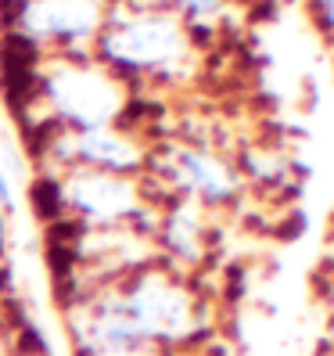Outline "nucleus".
Here are the masks:
<instances>
[{"instance_id": "obj_1", "label": "nucleus", "mask_w": 334, "mask_h": 356, "mask_svg": "<svg viewBox=\"0 0 334 356\" xmlns=\"http://www.w3.org/2000/svg\"><path fill=\"white\" fill-rule=\"evenodd\" d=\"M122 313L130 317L140 339H183L194 327V302L191 296L162 274L140 277L126 296L119 299Z\"/></svg>"}, {"instance_id": "obj_8", "label": "nucleus", "mask_w": 334, "mask_h": 356, "mask_svg": "<svg viewBox=\"0 0 334 356\" xmlns=\"http://www.w3.org/2000/svg\"><path fill=\"white\" fill-rule=\"evenodd\" d=\"M169 241H173V248L180 256H194L198 252V227L191 223V216H173Z\"/></svg>"}, {"instance_id": "obj_9", "label": "nucleus", "mask_w": 334, "mask_h": 356, "mask_svg": "<svg viewBox=\"0 0 334 356\" xmlns=\"http://www.w3.org/2000/svg\"><path fill=\"white\" fill-rule=\"evenodd\" d=\"M183 4L194 11H208V8H216V0H183Z\"/></svg>"}, {"instance_id": "obj_7", "label": "nucleus", "mask_w": 334, "mask_h": 356, "mask_svg": "<svg viewBox=\"0 0 334 356\" xmlns=\"http://www.w3.org/2000/svg\"><path fill=\"white\" fill-rule=\"evenodd\" d=\"M79 155L94 162V165H104V170H130V165H137L140 152L133 148L130 140H122L119 134H108V130H87L79 137Z\"/></svg>"}, {"instance_id": "obj_5", "label": "nucleus", "mask_w": 334, "mask_h": 356, "mask_svg": "<svg viewBox=\"0 0 334 356\" xmlns=\"http://www.w3.org/2000/svg\"><path fill=\"white\" fill-rule=\"evenodd\" d=\"M69 202L94 220H115L133 209V187L119 177L87 173L69 184Z\"/></svg>"}, {"instance_id": "obj_6", "label": "nucleus", "mask_w": 334, "mask_h": 356, "mask_svg": "<svg viewBox=\"0 0 334 356\" xmlns=\"http://www.w3.org/2000/svg\"><path fill=\"white\" fill-rule=\"evenodd\" d=\"M176 180L191 191L205 195V198H226L231 195V173L223 170L216 159L208 155H194V152H183L176 155Z\"/></svg>"}, {"instance_id": "obj_2", "label": "nucleus", "mask_w": 334, "mask_h": 356, "mask_svg": "<svg viewBox=\"0 0 334 356\" xmlns=\"http://www.w3.org/2000/svg\"><path fill=\"white\" fill-rule=\"evenodd\" d=\"M51 97L69 119L83 122L87 130H101L119 108V90L112 79L90 69H69L51 79Z\"/></svg>"}, {"instance_id": "obj_4", "label": "nucleus", "mask_w": 334, "mask_h": 356, "mask_svg": "<svg viewBox=\"0 0 334 356\" xmlns=\"http://www.w3.org/2000/svg\"><path fill=\"white\" fill-rule=\"evenodd\" d=\"M94 26V0H29L22 11V29L33 36H83Z\"/></svg>"}, {"instance_id": "obj_3", "label": "nucleus", "mask_w": 334, "mask_h": 356, "mask_svg": "<svg viewBox=\"0 0 334 356\" xmlns=\"http://www.w3.org/2000/svg\"><path fill=\"white\" fill-rule=\"evenodd\" d=\"M104 51L126 65H155L180 51V29L165 18H137V22L112 29Z\"/></svg>"}, {"instance_id": "obj_10", "label": "nucleus", "mask_w": 334, "mask_h": 356, "mask_svg": "<svg viewBox=\"0 0 334 356\" xmlns=\"http://www.w3.org/2000/svg\"><path fill=\"white\" fill-rule=\"evenodd\" d=\"M324 4H327V18L334 22V0H324Z\"/></svg>"}, {"instance_id": "obj_11", "label": "nucleus", "mask_w": 334, "mask_h": 356, "mask_svg": "<svg viewBox=\"0 0 334 356\" xmlns=\"http://www.w3.org/2000/svg\"><path fill=\"white\" fill-rule=\"evenodd\" d=\"M0 356H4V349H0Z\"/></svg>"}]
</instances>
